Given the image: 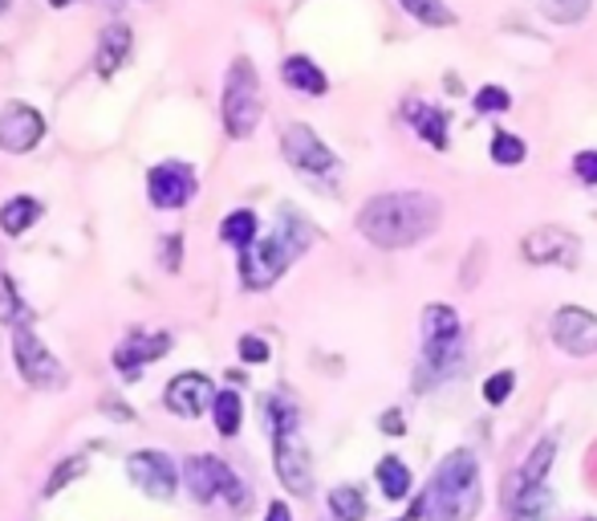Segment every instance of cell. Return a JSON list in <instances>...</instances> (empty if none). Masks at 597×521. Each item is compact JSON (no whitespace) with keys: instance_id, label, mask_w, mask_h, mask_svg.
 <instances>
[{"instance_id":"obj_1","label":"cell","mask_w":597,"mask_h":521,"mask_svg":"<svg viewBox=\"0 0 597 521\" xmlns=\"http://www.w3.org/2000/svg\"><path fill=\"white\" fill-rule=\"evenodd\" d=\"M443 204L426 192H383L362 204L358 232L378 248H407L440 229Z\"/></svg>"},{"instance_id":"obj_2","label":"cell","mask_w":597,"mask_h":521,"mask_svg":"<svg viewBox=\"0 0 597 521\" xmlns=\"http://www.w3.org/2000/svg\"><path fill=\"white\" fill-rule=\"evenodd\" d=\"M476 509H480V468H476V452L455 449L440 461L426 493L414 501L411 518L468 521Z\"/></svg>"},{"instance_id":"obj_3","label":"cell","mask_w":597,"mask_h":521,"mask_svg":"<svg viewBox=\"0 0 597 521\" xmlns=\"http://www.w3.org/2000/svg\"><path fill=\"white\" fill-rule=\"evenodd\" d=\"M313 229L297 212H281V224L269 236H256L253 245L241 248V281L248 290H269L272 281L309 248Z\"/></svg>"},{"instance_id":"obj_4","label":"cell","mask_w":597,"mask_h":521,"mask_svg":"<svg viewBox=\"0 0 597 521\" xmlns=\"http://www.w3.org/2000/svg\"><path fill=\"white\" fill-rule=\"evenodd\" d=\"M269 424H272V464H277V477L289 493L309 497L313 493V461L309 449L301 440V420L297 407L289 400H269Z\"/></svg>"},{"instance_id":"obj_5","label":"cell","mask_w":597,"mask_h":521,"mask_svg":"<svg viewBox=\"0 0 597 521\" xmlns=\"http://www.w3.org/2000/svg\"><path fill=\"white\" fill-rule=\"evenodd\" d=\"M265 115V94H260V73L248 58H236L224 78V130L232 139H248Z\"/></svg>"},{"instance_id":"obj_6","label":"cell","mask_w":597,"mask_h":521,"mask_svg":"<svg viewBox=\"0 0 597 521\" xmlns=\"http://www.w3.org/2000/svg\"><path fill=\"white\" fill-rule=\"evenodd\" d=\"M187 477V489L196 501H215V497H224L227 506L241 509L248 501V489H244V481L227 468L220 456H191L184 468Z\"/></svg>"},{"instance_id":"obj_7","label":"cell","mask_w":597,"mask_h":521,"mask_svg":"<svg viewBox=\"0 0 597 521\" xmlns=\"http://www.w3.org/2000/svg\"><path fill=\"white\" fill-rule=\"evenodd\" d=\"M13 359H16V371H21L25 383H33V387H61V379H66L61 362L54 359V350L45 347L42 338H37V331L25 326V322L13 331Z\"/></svg>"},{"instance_id":"obj_8","label":"cell","mask_w":597,"mask_h":521,"mask_svg":"<svg viewBox=\"0 0 597 521\" xmlns=\"http://www.w3.org/2000/svg\"><path fill=\"white\" fill-rule=\"evenodd\" d=\"M281 151H284V160L293 163L297 172L329 175L333 167H338V155H333V151L317 139V130L305 127V123H289V127L281 130Z\"/></svg>"},{"instance_id":"obj_9","label":"cell","mask_w":597,"mask_h":521,"mask_svg":"<svg viewBox=\"0 0 597 521\" xmlns=\"http://www.w3.org/2000/svg\"><path fill=\"white\" fill-rule=\"evenodd\" d=\"M127 473L134 481V489L155 497V501H171L175 489H179V473L171 464L167 452H155V449H142V452H130L127 461Z\"/></svg>"},{"instance_id":"obj_10","label":"cell","mask_w":597,"mask_h":521,"mask_svg":"<svg viewBox=\"0 0 597 521\" xmlns=\"http://www.w3.org/2000/svg\"><path fill=\"white\" fill-rule=\"evenodd\" d=\"M45 135V118L37 106H25V102H9L0 106V151H13V155H25L42 143Z\"/></svg>"},{"instance_id":"obj_11","label":"cell","mask_w":597,"mask_h":521,"mask_svg":"<svg viewBox=\"0 0 597 521\" xmlns=\"http://www.w3.org/2000/svg\"><path fill=\"white\" fill-rule=\"evenodd\" d=\"M553 343L565 355H594L597 350V314L582 310V305H561L553 314Z\"/></svg>"},{"instance_id":"obj_12","label":"cell","mask_w":597,"mask_h":521,"mask_svg":"<svg viewBox=\"0 0 597 521\" xmlns=\"http://www.w3.org/2000/svg\"><path fill=\"white\" fill-rule=\"evenodd\" d=\"M147 196L155 208H184L196 196V172L184 163H159L147 172Z\"/></svg>"},{"instance_id":"obj_13","label":"cell","mask_w":597,"mask_h":521,"mask_svg":"<svg viewBox=\"0 0 597 521\" xmlns=\"http://www.w3.org/2000/svg\"><path fill=\"white\" fill-rule=\"evenodd\" d=\"M215 395L220 391L212 387V379L199 375V371H184V375H175L163 391V404L175 412V416H187V420H196L199 412H208L215 404Z\"/></svg>"},{"instance_id":"obj_14","label":"cell","mask_w":597,"mask_h":521,"mask_svg":"<svg viewBox=\"0 0 597 521\" xmlns=\"http://www.w3.org/2000/svg\"><path fill=\"white\" fill-rule=\"evenodd\" d=\"M525 257L532 265H573L577 260V236L565 229H557V224H545V229L528 232L525 236Z\"/></svg>"},{"instance_id":"obj_15","label":"cell","mask_w":597,"mask_h":521,"mask_svg":"<svg viewBox=\"0 0 597 521\" xmlns=\"http://www.w3.org/2000/svg\"><path fill=\"white\" fill-rule=\"evenodd\" d=\"M171 350V334H147V331H134L127 334L118 347H114V367L122 371V375H139L147 362L163 359Z\"/></svg>"},{"instance_id":"obj_16","label":"cell","mask_w":597,"mask_h":521,"mask_svg":"<svg viewBox=\"0 0 597 521\" xmlns=\"http://www.w3.org/2000/svg\"><path fill=\"white\" fill-rule=\"evenodd\" d=\"M127 58H130V25L110 21L98 37V49H94V70L102 78H110V73H118V66H127Z\"/></svg>"},{"instance_id":"obj_17","label":"cell","mask_w":597,"mask_h":521,"mask_svg":"<svg viewBox=\"0 0 597 521\" xmlns=\"http://www.w3.org/2000/svg\"><path fill=\"white\" fill-rule=\"evenodd\" d=\"M281 78L284 86L301 90V94H326L329 90V78L326 70L317 66L313 58H305V54H293V58L281 61Z\"/></svg>"},{"instance_id":"obj_18","label":"cell","mask_w":597,"mask_h":521,"mask_svg":"<svg viewBox=\"0 0 597 521\" xmlns=\"http://www.w3.org/2000/svg\"><path fill=\"white\" fill-rule=\"evenodd\" d=\"M464 338V322L452 305H426L423 310V343L426 347H443V343H459Z\"/></svg>"},{"instance_id":"obj_19","label":"cell","mask_w":597,"mask_h":521,"mask_svg":"<svg viewBox=\"0 0 597 521\" xmlns=\"http://www.w3.org/2000/svg\"><path fill=\"white\" fill-rule=\"evenodd\" d=\"M553 456H557L553 436H545L537 449H532V456H528V461L516 468V481H512V497H520V493H528V489H540V485H545V473H549V464H553Z\"/></svg>"},{"instance_id":"obj_20","label":"cell","mask_w":597,"mask_h":521,"mask_svg":"<svg viewBox=\"0 0 597 521\" xmlns=\"http://www.w3.org/2000/svg\"><path fill=\"white\" fill-rule=\"evenodd\" d=\"M407 118L414 123V130L423 135L431 147H447V115L440 106H423V102H407Z\"/></svg>"},{"instance_id":"obj_21","label":"cell","mask_w":597,"mask_h":521,"mask_svg":"<svg viewBox=\"0 0 597 521\" xmlns=\"http://www.w3.org/2000/svg\"><path fill=\"white\" fill-rule=\"evenodd\" d=\"M42 217V204L33 200V196H13V200H4L0 208V229L9 232V236H21L25 229H33Z\"/></svg>"},{"instance_id":"obj_22","label":"cell","mask_w":597,"mask_h":521,"mask_svg":"<svg viewBox=\"0 0 597 521\" xmlns=\"http://www.w3.org/2000/svg\"><path fill=\"white\" fill-rule=\"evenodd\" d=\"M374 477H378V485H383L386 501H402V497L411 493V468L398 461V456H383L378 468H374Z\"/></svg>"},{"instance_id":"obj_23","label":"cell","mask_w":597,"mask_h":521,"mask_svg":"<svg viewBox=\"0 0 597 521\" xmlns=\"http://www.w3.org/2000/svg\"><path fill=\"white\" fill-rule=\"evenodd\" d=\"M212 420H215V432H220V436H236V432H241L244 404H241V395H236L232 387H224L220 395H215Z\"/></svg>"},{"instance_id":"obj_24","label":"cell","mask_w":597,"mask_h":521,"mask_svg":"<svg viewBox=\"0 0 597 521\" xmlns=\"http://www.w3.org/2000/svg\"><path fill=\"white\" fill-rule=\"evenodd\" d=\"M512 521H553V493L545 489H528L516 497V509H512Z\"/></svg>"},{"instance_id":"obj_25","label":"cell","mask_w":597,"mask_h":521,"mask_svg":"<svg viewBox=\"0 0 597 521\" xmlns=\"http://www.w3.org/2000/svg\"><path fill=\"white\" fill-rule=\"evenodd\" d=\"M329 513L333 521H362L366 518V497L358 485H338V489L329 493Z\"/></svg>"},{"instance_id":"obj_26","label":"cell","mask_w":597,"mask_h":521,"mask_svg":"<svg viewBox=\"0 0 597 521\" xmlns=\"http://www.w3.org/2000/svg\"><path fill=\"white\" fill-rule=\"evenodd\" d=\"M220 241L236 248H248L256 241V212L248 208H236V212H227L224 224H220Z\"/></svg>"},{"instance_id":"obj_27","label":"cell","mask_w":597,"mask_h":521,"mask_svg":"<svg viewBox=\"0 0 597 521\" xmlns=\"http://www.w3.org/2000/svg\"><path fill=\"white\" fill-rule=\"evenodd\" d=\"M414 21H423L431 30H443V25H455V13L447 9V0H398Z\"/></svg>"},{"instance_id":"obj_28","label":"cell","mask_w":597,"mask_h":521,"mask_svg":"<svg viewBox=\"0 0 597 521\" xmlns=\"http://www.w3.org/2000/svg\"><path fill=\"white\" fill-rule=\"evenodd\" d=\"M525 139L520 135H512V130H496L492 135V160L504 163V167H516V163H525Z\"/></svg>"},{"instance_id":"obj_29","label":"cell","mask_w":597,"mask_h":521,"mask_svg":"<svg viewBox=\"0 0 597 521\" xmlns=\"http://www.w3.org/2000/svg\"><path fill=\"white\" fill-rule=\"evenodd\" d=\"M85 468H90V461H85V456H70L66 464H57L54 473H49V481H45V497H57V493L66 489V485H73V481L82 477Z\"/></svg>"},{"instance_id":"obj_30","label":"cell","mask_w":597,"mask_h":521,"mask_svg":"<svg viewBox=\"0 0 597 521\" xmlns=\"http://www.w3.org/2000/svg\"><path fill=\"white\" fill-rule=\"evenodd\" d=\"M512 99H508V90L504 86H480L476 90V111L480 115H496V111H508Z\"/></svg>"},{"instance_id":"obj_31","label":"cell","mask_w":597,"mask_h":521,"mask_svg":"<svg viewBox=\"0 0 597 521\" xmlns=\"http://www.w3.org/2000/svg\"><path fill=\"white\" fill-rule=\"evenodd\" d=\"M512 387H516V375H512V371H496V375L483 379V400L500 407L512 395Z\"/></svg>"},{"instance_id":"obj_32","label":"cell","mask_w":597,"mask_h":521,"mask_svg":"<svg viewBox=\"0 0 597 521\" xmlns=\"http://www.w3.org/2000/svg\"><path fill=\"white\" fill-rule=\"evenodd\" d=\"M589 4H594V0H549L545 9H549L553 21H582V16L589 13Z\"/></svg>"},{"instance_id":"obj_33","label":"cell","mask_w":597,"mask_h":521,"mask_svg":"<svg viewBox=\"0 0 597 521\" xmlns=\"http://www.w3.org/2000/svg\"><path fill=\"white\" fill-rule=\"evenodd\" d=\"M241 359L244 362H265V359H269V343H265V338H256V334H244V338H241Z\"/></svg>"},{"instance_id":"obj_34","label":"cell","mask_w":597,"mask_h":521,"mask_svg":"<svg viewBox=\"0 0 597 521\" xmlns=\"http://www.w3.org/2000/svg\"><path fill=\"white\" fill-rule=\"evenodd\" d=\"M573 172H577V180H585V184H597V151H577V155H573Z\"/></svg>"},{"instance_id":"obj_35","label":"cell","mask_w":597,"mask_h":521,"mask_svg":"<svg viewBox=\"0 0 597 521\" xmlns=\"http://www.w3.org/2000/svg\"><path fill=\"white\" fill-rule=\"evenodd\" d=\"M16 314V298H13V281L9 277H0V319L9 322Z\"/></svg>"},{"instance_id":"obj_36","label":"cell","mask_w":597,"mask_h":521,"mask_svg":"<svg viewBox=\"0 0 597 521\" xmlns=\"http://www.w3.org/2000/svg\"><path fill=\"white\" fill-rule=\"evenodd\" d=\"M383 432L386 436H402V432H407V420H402V412H386V416H383Z\"/></svg>"},{"instance_id":"obj_37","label":"cell","mask_w":597,"mask_h":521,"mask_svg":"<svg viewBox=\"0 0 597 521\" xmlns=\"http://www.w3.org/2000/svg\"><path fill=\"white\" fill-rule=\"evenodd\" d=\"M265 521H293V513H289V506H284V501H272L269 513H265Z\"/></svg>"},{"instance_id":"obj_38","label":"cell","mask_w":597,"mask_h":521,"mask_svg":"<svg viewBox=\"0 0 597 521\" xmlns=\"http://www.w3.org/2000/svg\"><path fill=\"white\" fill-rule=\"evenodd\" d=\"M167 265L171 269L179 265V236H167Z\"/></svg>"},{"instance_id":"obj_39","label":"cell","mask_w":597,"mask_h":521,"mask_svg":"<svg viewBox=\"0 0 597 521\" xmlns=\"http://www.w3.org/2000/svg\"><path fill=\"white\" fill-rule=\"evenodd\" d=\"M49 4H73V0H49Z\"/></svg>"},{"instance_id":"obj_40","label":"cell","mask_w":597,"mask_h":521,"mask_svg":"<svg viewBox=\"0 0 597 521\" xmlns=\"http://www.w3.org/2000/svg\"><path fill=\"white\" fill-rule=\"evenodd\" d=\"M585 521H594V518H585Z\"/></svg>"}]
</instances>
